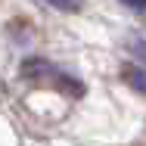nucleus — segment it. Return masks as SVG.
Instances as JSON below:
<instances>
[{
	"label": "nucleus",
	"mask_w": 146,
	"mask_h": 146,
	"mask_svg": "<svg viewBox=\"0 0 146 146\" xmlns=\"http://www.w3.org/2000/svg\"><path fill=\"white\" fill-rule=\"evenodd\" d=\"M121 78H124V84H127L131 90H137V93L146 96V65H140V62H127V65L121 68Z\"/></svg>",
	"instance_id": "nucleus-1"
},
{
	"label": "nucleus",
	"mask_w": 146,
	"mask_h": 146,
	"mask_svg": "<svg viewBox=\"0 0 146 146\" xmlns=\"http://www.w3.org/2000/svg\"><path fill=\"white\" fill-rule=\"evenodd\" d=\"M44 3L59 13H81V6H84V0H44Z\"/></svg>",
	"instance_id": "nucleus-2"
},
{
	"label": "nucleus",
	"mask_w": 146,
	"mask_h": 146,
	"mask_svg": "<svg viewBox=\"0 0 146 146\" xmlns=\"http://www.w3.org/2000/svg\"><path fill=\"white\" fill-rule=\"evenodd\" d=\"M131 53L140 59V65H146V40L143 37H134V40H131Z\"/></svg>",
	"instance_id": "nucleus-3"
},
{
	"label": "nucleus",
	"mask_w": 146,
	"mask_h": 146,
	"mask_svg": "<svg viewBox=\"0 0 146 146\" xmlns=\"http://www.w3.org/2000/svg\"><path fill=\"white\" fill-rule=\"evenodd\" d=\"M127 9H134V13H146V0H121Z\"/></svg>",
	"instance_id": "nucleus-4"
}]
</instances>
